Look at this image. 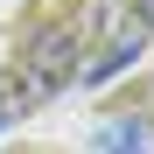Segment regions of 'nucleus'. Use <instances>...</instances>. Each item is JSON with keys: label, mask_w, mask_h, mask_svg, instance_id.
Here are the masks:
<instances>
[{"label": "nucleus", "mask_w": 154, "mask_h": 154, "mask_svg": "<svg viewBox=\"0 0 154 154\" xmlns=\"http://www.w3.org/2000/svg\"><path fill=\"white\" fill-rule=\"evenodd\" d=\"M147 140H154V126L126 112V119H112V126H105V140H98V154H147Z\"/></svg>", "instance_id": "3"}, {"label": "nucleus", "mask_w": 154, "mask_h": 154, "mask_svg": "<svg viewBox=\"0 0 154 154\" xmlns=\"http://www.w3.org/2000/svg\"><path fill=\"white\" fill-rule=\"evenodd\" d=\"M140 28H154V0H147V7H140Z\"/></svg>", "instance_id": "5"}, {"label": "nucleus", "mask_w": 154, "mask_h": 154, "mask_svg": "<svg viewBox=\"0 0 154 154\" xmlns=\"http://www.w3.org/2000/svg\"><path fill=\"white\" fill-rule=\"evenodd\" d=\"M77 56H84V35H77V21H42V28L28 35V49H21V105H42V98H56L70 77H77Z\"/></svg>", "instance_id": "1"}, {"label": "nucleus", "mask_w": 154, "mask_h": 154, "mask_svg": "<svg viewBox=\"0 0 154 154\" xmlns=\"http://www.w3.org/2000/svg\"><path fill=\"white\" fill-rule=\"evenodd\" d=\"M14 112H21V91H14V77H7V70H0V133L14 126Z\"/></svg>", "instance_id": "4"}, {"label": "nucleus", "mask_w": 154, "mask_h": 154, "mask_svg": "<svg viewBox=\"0 0 154 154\" xmlns=\"http://www.w3.org/2000/svg\"><path fill=\"white\" fill-rule=\"evenodd\" d=\"M140 56H147V28H140V21H126V28H119L105 49H98V56L77 70V77H84V84H112V77H119L126 63H140Z\"/></svg>", "instance_id": "2"}]
</instances>
